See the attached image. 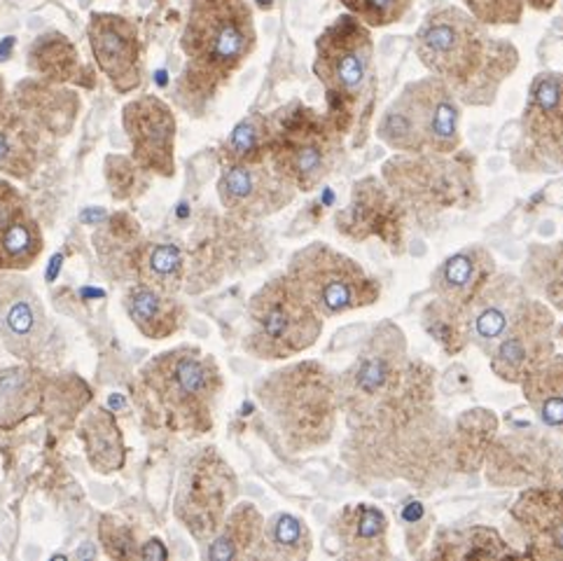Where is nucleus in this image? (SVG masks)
<instances>
[{
  "label": "nucleus",
  "instance_id": "f257e3e1",
  "mask_svg": "<svg viewBox=\"0 0 563 561\" xmlns=\"http://www.w3.org/2000/svg\"><path fill=\"white\" fill-rule=\"evenodd\" d=\"M336 400L349 430H396L435 411V370L411 359L405 332L384 321L336 377Z\"/></svg>",
  "mask_w": 563,
  "mask_h": 561
},
{
  "label": "nucleus",
  "instance_id": "f03ea898",
  "mask_svg": "<svg viewBox=\"0 0 563 561\" xmlns=\"http://www.w3.org/2000/svg\"><path fill=\"white\" fill-rule=\"evenodd\" d=\"M423 68L456 94L463 106H494L503 82L519 68V50L494 37L465 8L430 10L417 31Z\"/></svg>",
  "mask_w": 563,
  "mask_h": 561
},
{
  "label": "nucleus",
  "instance_id": "7ed1b4c3",
  "mask_svg": "<svg viewBox=\"0 0 563 561\" xmlns=\"http://www.w3.org/2000/svg\"><path fill=\"white\" fill-rule=\"evenodd\" d=\"M222 372L199 346H178L147 361L136 382L143 417L172 433L203 436L213 428Z\"/></svg>",
  "mask_w": 563,
  "mask_h": 561
},
{
  "label": "nucleus",
  "instance_id": "20e7f679",
  "mask_svg": "<svg viewBox=\"0 0 563 561\" xmlns=\"http://www.w3.org/2000/svg\"><path fill=\"white\" fill-rule=\"evenodd\" d=\"M313 75L325 89L328 118L344 136L355 134L353 145L361 147L377 103L372 29L351 12L336 16L316 37Z\"/></svg>",
  "mask_w": 563,
  "mask_h": 561
},
{
  "label": "nucleus",
  "instance_id": "39448f33",
  "mask_svg": "<svg viewBox=\"0 0 563 561\" xmlns=\"http://www.w3.org/2000/svg\"><path fill=\"white\" fill-rule=\"evenodd\" d=\"M257 31L246 0H192L183 31L180 97L209 101L255 52Z\"/></svg>",
  "mask_w": 563,
  "mask_h": 561
},
{
  "label": "nucleus",
  "instance_id": "423d86ee",
  "mask_svg": "<svg viewBox=\"0 0 563 561\" xmlns=\"http://www.w3.org/2000/svg\"><path fill=\"white\" fill-rule=\"evenodd\" d=\"M280 442L295 454L332 440L340 415L336 377L318 361H302L272 372L255 388Z\"/></svg>",
  "mask_w": 563,
  "mask_h": 561
},
{
  "label": "nucleus",
  "instance_id": "0eeeda50",
  "mask_svg": "<svg viewBox=\"0 0 563 561\" xmlns=\"http://www.w3.org/2000/svg\"><path fill=\"white\" fill-rule=\"evenodd\" d=\"M452 430L438 411L415 424L365 433L351 430L342 447V459L353 473L374 480H407L417 486L442 482V473L452 463Z\"/></svg>",
  "mask_w": 563,
  "mask_h": 561
},
{
  "label": "nucleus",
  "instance_id": "6e6552de",
  "mask_svg": "<svg viewBox=\"0 0 563 561\" xmlns=\"http://www.w3.org/2000/svg\"><path fill=\"white\" fill-rule=\"evenodd\" d=\"M463 103L435 75L411 80L384 110L377 134L400 155L459 153Z\"/></svg>",
  "mask_w": 563,
  "mask_h": 561
},
{
  "label": "nucleus",
  "instance_id": "1a4fd4ad",
  "mask_svg": "<svg viewBox=\"0 0 563 561\" xmlns=\"http://www.w3.org/2000/svg\"><path fill=\"white\" fill-rule=\"evenodd\" d=\"M382 180L407 218L428 224L446 211L471 209L479 199L471 155H396L382 166Z\"/></svg>",
  "mask_w": 563,
  "mask_h": 561
},
{
  "label": "nucleus",
  "instance_id": "9d476101",
  "mask_svg": "<svg viewBox=\"0 0 563 561\" xmlns=\"http://www.w3.org/2000/svg\"><path fill=\"white\" fill-rule=\"evenodd\" d=\"M269 162L295 190L311 193L344 153V134L328 118L302 101H292L269 116Z\"/></svg>",
  "mask_w": 563,
  "mask_h": 561
},
{
  "label": "nucleus",
  "instance_id": "9b49d317",
  "mask_svg": "<svg viewBox=\"0 0 563 561\" xmlns=\"http://www.w3.org/2000/svg\"><path fill=\"white\" fill-rule=\"evenodd\" d=\"M323 332V316L286 274L269 278L249 305V353L262 361H288L309 351Z\"/></svg>",
  "mask_w": 563,
  "mask_h": 561
},
{
  "label": "nucleus",
  "instance_id": "f8f14e48",
  "mask_svg": "<svg viewBox=\"0 0 563 561\" xmlns=\"http://www.w3.org/2000/svg\"><path fill=\"white\" fill-rule=\"evenodd\" d=\"M496 274L494 255L471 246L449 255L433 272V299L423 307V328L446 355L471 344V314L479 290Z\"/></svg>",
  "mask_w": 563,
  "mask_h": 561
},
{
  "label": "nucleus",
  "instance_id": "ddd939ff",
  "mask_svg": "<svg viewBox=\"0 0 563 561\" xmlns=\"http://www.w3.org/2000/svg\"><path fill=\"white\" fill-rule=\"evenodd\" d=\"M288 276L323 318L372 307L382 297L377 278L323 241L297 251L288 265Z\"/></svg>",
  "mask_w": 563,
  "mask_h": 561
},
{
  "label": "nucleus",
  "instance_id": "4468645a",
  "mask_svg": "<svg viewBox=\"0 0 563 561\" xmlns=\"http://www.w3.org/2000/svg\"><path fill=\"white\" fill-rule=\"evenodd\" d=\"M239 494V480L230 463L213 447H206L180 477L176 517L199 542H209L230 515Z\"/></svg>",
  "mask_w": 563,
  "mask_h": 561
},
{
  "label": "nucleus",
  "instance_id": "2eb2a0df",
  "mask_svg": "<svg viewBox=\"0 0 563 561\" xmlns=\"http://www.w3.org/2000/svg\"><path fill=\"white\" fill-rule=\"evenodd\" d=\"M515 164L521 172L563 168V73L542 70L529 85Z\"/></svg>",
  "mask_w": 563,
  "mask_h": 561
},
{
  "label": "nucleus",
  "instance_id": "dca6fc26",
  "mask_svg": "<svg viewBox=\"0 0 563 561\" xmlns=\"http://www.w3.org/2000/svg\"><path fill=\"white\" fill-rule=\"evenodd\" d=\"M554 328L552 307L529 297L492 351V372L505 384H521L554 353Z\"/></svg>",
  "mask_w": 563,
  "mask_h": 561
},
{
  "label": "nucleus",
  "instance_id": "f3484780",
  "mask_svg": "<svg viewBox=\"0 0 563 561\" xmlns=\"http://www.w3.org/2000/svg\"><path fill=\"white\" fill-rule=\"evenodd\" d=\"M407 222L409 218L405 209L377 176L355 183L349 206L334 218L336 230L346 239H379L393 255L405 253Z\"/></svg>",
  "mask_w": 563,
  "mask_h": 561
},
{
  "label": "nucleus",
  "instance_id": "a211bd4d",
  "mask_svg": "<svg viewBox=\"0 0 563 561\" xmlns=\"http://www.w3.org/2000/svg\"><path fill=\"white\" fill-rule=\"evenodd\" d=\"M295 193V187L272 166L269 157L249 164H224L218 180L220 204L236 220H257L286 209Z\"/></svg>",
  "mask_w": 563,
  "mask_h": 561
},
{
  "label": "nucleus",
  "instance_id": "6ab92c4d",
  "mask_svg": "<svg viewBox=\"0 0 563 561\" xmlns=\"http://www.w3.org/2000/svg\"><path fill=\"white\" fill-rule=\"evenodd\" d=\"M122 124L131 141L134 162L157 176L176 174V118L157 97H143L124 106Z\"/></svg>",
  "mask_w": 563,
  "mask_h": 561
},
{
  "label": "nucleus",
  "instance_id": "aec40b11",
  "mask_svg": "<svg viewBox=\"0 0 563 561\" xmlns=\"http://www.w3.org/2000/svg\"><path fill=\"white\" fill-rule=\"evenodd\" d=\"M87 35L93 62L115 91L129 94L139 89L143 68L136 24L122 14L91 12Z\"/></svg>",
  "mask_w": 563,
  "mask_h": 561
},
{
  "label": "nucleus",
  "instance_id": "412c9836",
  "mask_svg": "<svg viewBox=\"0 0 563 561\" xmlns=\"http://www.w3.org/2000/svg\"><path fill=\"white\" fill-rule=\"evenodd\" d=\"M519 534L527 540L523 557L563 561V484H531L510 508Z\"/></svg>",
  "mask_w": 563,
  "mask_h": 561
},
{
  "label": "nucleus",
  "instance_id": "4be33fe9",
  "mask_svg": "<svg viewBox=\"0 0 563 561\" xmlns=\"http://www.w3.org/2000/svg\"><path fill=\"white\" fill-rule=\"evenodd\" d=\"M531 295L523 280L510 274H494L479 290L471 314V342L492 355L505 330L510 328L521 305Z\"/></svg>",
  "mask_w": 563,
  "mask_h": 561
},
{
  "label": "nucleus",
  "instance_id": "5701e85b",
  "mask_svg": "<svg viewBox=\"0 0 563 561\" xmlns=\"http://www.w3.org/2000/svg\"><path fill=\"white\" fill-rule=\"evenodd\" d=\"M43 253V234L29 201L8 180H0V270H26Z\"/></svg>",
  "mask_w": 563,
  "mask_h": 561
},
{
  "label": "nucleus",
  "instance_id": "b1692460",
  "mask_svg": "<svg viewBox=\"0 0 563 561\" xmlns=\"http://www.w3.org/2000/svg\"><path fill=\"white\" fill-rule=\"evenodd\" d=\"M552 444H533L531 438H503L492 444L484 465H489V482L496 486L545 484L552 475Z\"/></svg>",
  "mask_w": 563,
  "mask_h": 561
},
{
  "label": "nucleus",
  "instance_id": "393cba45",
  "mask_svg": "<svg viewBox=\"0 0 563 561\" xmlns=\"http://www.w3.org/2000/svg\"><path fill=\"white\" fill-rule=\"evenodd\" d=\"M388 517L374 503H349L332 517V534L346 559H393Z\"/></svg>",
  "mask_w": 563,
  "mask_h": 561
},
{
  "label": "nucleus",
  "instance_id": "a878e982",
  "mask_svg": "<svg viewBox=\"0 0 563 561\" xmlns=\"http://www.w3.org/2000/svg\"><path fill=\"white\" fill-rule=\"evenodd\" d=\"M37 162V134L33 118L19 106L0 78V174L29 178Z\"/></svg>",
  "mask_w": 563,
  "mask_h": 561
},
{
  "label": "nucleus",
  "instance_id": "bb28decb",
  "mask_svg": "<svg viewBox=\"0 0 563 561\" xmlns=\"http://www.w3.org/2000/svg\"><path fill=\"white\" fill-rule=\"evenodd\" d=\"M206 557L211 561L230 559H267L265 552V517L253 503L232 505L218 534L209 540Z\"/></svg>",
  "mask_w": 563,
  "mask_h": 561
},
{
  "label": "nucleus",
  "instance_id": "cd10ccee",
  "mask_svg": "<svg viewBox=\"0 0 563 561\" xmlns=\"http://www.w3.org/2000/svg\"><path fill=\"white\" fill-rule=\"evenodd\" d=\"M498 436V417L492 409L475 407L465 409L463 415L456 419L452 430V463L454 471L475 475L484 465L486 457H489V449L496 442Z\"/></svg>",
  "mask_w": 563,
  "mask_h": 561
},
{
  "label": "nucleus",
  "instance_id": "c85d7f7f",
  "mask_svg": "<svg viewBox=\"0 0 563 561\" xmlns=\"http://www.w3.org/2000/svg\"><path fill=\"white\" fill-rule=\"evenodd\" d=\"M430 559L459 561V559H510L523 557L512 546H508L496 529L492 527H463V529H442L433 538V548L428 552Z\"/></svg>",
  "mask_w": 563,
  "mask_h": 561
},
{
  "label": "nucleus",
  "instance_id": "c756f323",
  "mask_svg": "<svg viewBox=\"0 0 563 561\" xmlns=\"http://www.w3.org/2000/svg\"><path fill=\"white\" fill-rule=\"evenodd\" d=\"M126 311L150 340H164L178 332L185 316L176 299L147 284H136L126 290Z\"/></svg>",
  "mask_w": 563,
  "mask_h": 561
},
{
  "label": "nucleus",
  "instance_id": "7c9ffc66",
  "mask_svg": "<svg viewBox=\"0 0 563 561\" xmlns=\"http://www.w3.org/2000/svg\"><path fill=\"white\" fill-rule=\"evenodd\" d=\"M519 386L540 424L563 436V355L552 353Z\"/></svg>",
  "mask_w": 563,
  "mask_h": 561
},
{
  "label": "nucleus",
  "instance_id": "2f4dec72",
  "mask_svg": "<svg viewBox=\"0 0 563 561\" xmlns=\"http://www.w3.org/2000/svg\"><path fill=\"white\" fill-rule=\"evenodd\" d=\"M80 438L87 449V459L93 471L99 473H118L126 461V447L122 440V430L110 415V409L97 407L91 409L82 428Z\"/></svg>",
  "mask_w": 563,
  "mask_h": 561
},
{
  "label": "nucleus",
  "instance_id": "473e14b6",
  "mask_svg": "<svg viewBox=\"0 0 563 561\" xmlns=\"http://www.w3.org/2000/svg\"><path fill=\"white\" fill-rule=\"evenodd\" d=\"M43 403L37 374L24 367L0 372V428H14L35 415Z\"/></svg>",
  "mask_w": 563,
  "mask_h": 561
},
{
  "label": "nucleus",
  "instance_id": "72a5a7b5",
  "mask_svg": "<svg viewBox=\"0 0 563 561\" xmlns=\"http://www.w3.org/2000/svg\"><path fill=\"white\" fill-rule=\"evenodd\" d=\"M523 284L554 311H563V241L538 243L529 251Z\"/></svg>",
  "mask_w": 563,
  "mask_h": 561
},
{
  "label": "nucleus",
  "instance_id": "f704fd0d",
  "mask_svg": "<svg viewBox=\"0 0 563 561\" xmlns=\"http://www.w3.org/2000/svg\"><path fill=\"white\" fill-rule=\"evenodd\" d=\"M31 68L43 75L47 82H82L91 87L87 80V70L80 64V56L75 47L59 33H47L37 37L31 47Z\"/></svg>",
  "mask_w": 563,
  "mask_h": 561
},
{
  "label": "nucleus",
  "instance_id": "c9c22d12",
  "mask_svg": "<svg viewBox=\"0 0 563 561\" xmlns=\"http://www.w3.org/2000/svg\"><path fill=\"white\" fill-rule=\"evenodd\" d=\"M185 255L176 243L145 241L136 257V278L141 284L153 286L166 295L176 293L183 286Z\"/></svg>",
  "mask_w": 563,
  "mask_h": 561
},
{
  "label": "nucleus",
  "instance_id": "e433bc0d",
  "mask_svg": "<svg viewBox=\"0 0 563 561\" xmlns=\"http://www.w3.org/2000/svg\"><path fill=\"white\" fill-rule=\"evenodd\" d=\"M43 323L45 316L35 293L26 290L24 286H14V293H3V326L8 334L16 340L14 351L22 353L24 359H31L33 355V340L41 334Z\"/></svg>",
  "mask_w": 563,
  "mask_h": 561
},
{
  "label": "nucleus",
  "instance_id": "4c0bfd02",
  "mask_svg": "<svg viewBox=\"0 0 563 561\" xmlns=\"http://www.w3.org/2000/svg\"><path fill=\"white\" fill-rule=\"evenodd\" d=\"M269 136L272 124L267 116H253L243 118L234 129L230 139L220 147V162L224 164H249L262 162L269 157Z\"/></svg>",
  "mask_w": 563,
  "mask_h": 561
},
{
  "label": "nucleus",
  "instance_id": "58836bf2",
  "mask_svg": "<svg viewBox=\"0 0 563 561\" xmlns=\"http://www.w3.org/2000/svg\"><path fill=\"white\" fill-rule=\"evenodd\" d=\"M313 540L302 517L290 513H276L265 521V552L274 559L302 561L311 554Z\"/></svg>",
  "mask_w": 563,
  "mask_h": 561
},
{
  "label": "nucleus",
  "instance_id": "ea45409f",
  "mask_svg": "<svg viewBox=\"0 0 563 561\" xmlns=\"http://www.w3.org/2000/svg\"><path fill=\"white\" fill-rule=\"evenodd\" d=\"M340 3L346 12L358 16L365 26L388 29L402 22L415 0H340Z\"/></svg>",
  "mask_w": 563,
  "mask_h": 561
},
{
  "label": "nucleus",
  "instance_id": "a19ab883",
  "mask_svg": "<svg viewBox=\"0 0 563 561\" xmlns=\"http://www.w3.org/2000/svg\"><path fill=\"white\" fill-rule=\"evenodd\" d=\"M465 10L471 12L484 26H517L527 12V0H463Z\"/></svg>",
  "mask_w": 563,
  "mask_h": 561
},
{
  "label": "nucleus",
  "instance_id": "79ce46f5",
  "mask_svg": "<svg viewBox=\"0 0 563 561\" xmlns=\"http://www.w3.org/2000/svg\"><path fill=\"white\" fill-rule=\"evenodd\" d=\"M101 540L103 550L112 559H136L141 557V550L136 548L139 542L134 540V534L126 529V524L115 521L112 517L101 519Z\"/></svg>",
  "mask_w": 563,
  "mask_h": 561
},
{
  "label": "nucleus",
  "instance_id": "37998d69",
  "mask_svg": "<svg viewBox=\"0 0 563 561\" xmlns=\"http://www.w3.org/2000/svg\"><path fill=\"white\" fill-rule=\"evenodd\" d=\"M400 519H402V527H405V538H407L409 552L419 557V550H421V546H426V538H428V531H430V517L423 508V503L417 501V498H407L402 503Z\"/></svg>",
  "mask_w": 563,
  "mask_h": 561
},
{
  "label": "nucleus",
  "instance_id": "c03bdc74",
  "mask_svg": "<svg viewBox=\"0 0 563 561\" xmlns=\"http://www.w3.org/2000/svg\"><path fill=\"white\" fill-rule=\"evenodd\" d=\"M108 180L112 185V195L118 199L129 197V187L134 185V172L124 157H110L108 160Z\"/></svg>",
  "mask_w": 563,
  "mask_h": 561
},
{
  "label": "nucleus",
  "instance_id": "a18cd8bd",
  "mask_svg": "<svg viewBox=\"0 0 563 561\" xmlns=\"http://www.w3.org/2000/svg\"><path fill=\"white\" fill-rule=\"evenodd\" d=\"M168 557L164 542L159 538L147 540L145 546L141 548V559H150V561H164Z\"/></svg>",
  "mask_w": 563,
  "mask_h": 561
},
{
  "label": "nucleus",
  "instance_id": "49530a36",
  "mask_svg": "<svg viewBox=\"0 0 563 561\" xmlns=\"http://www.w3.org/2000/svg\"><path fill=\"white\" fill-rule=\"evenodd\" d=\"M108 218V211H103V209H87V211H82V216H80V220L82 222H89V224H99V222H103Z\"/></svg>",
  "mask_w": 563,
  "mask_h": 561
},
{
  "label": "nucleus",
  "instance_id": "de8ad7c7",
  "mask_svg": "<svg viewBox=\"0 0 563 561\" xmlns=\"http://www.w3.org/2000/svg\"><path fill=\"white\" fill-rule=\"evenodd\" d=\"M559 0H527V8L536 12H552Z\"/></svg>",
  "mask_w": 563,
  "mask_h": 561
},
{
  "label": "nucleus",
  "instance_id": "09e8293b",
  "mask_svg": "<svg viewBox=\"0 0 563 561\" xmlns=\"http://www.w3.org/2000/svg\"><path fill=\"white\" fill-rule=\"evenodd\" d=\"M62 262H64V255L59 253V255H54L52 257V262H49V267H47V274H45V278L49 280V284H52V280L56 278V276H59V270H62Z\"/></svg>",
  "mask_w": 563,
  "mask_h": 561
},
{
  "label": "nucleus",
  "instance_id": "8fccbe9b",
  "mask_svg": "<svg viewBox=\"0 0 563 561\" xmlns=\"http://www.w3.org/2000/svg\"><path fill=\"white\" fill-rule=\"evenodd\" d=\"M14 43H16V41H14L12 35H8L5 41L0 43V62H5V59H8V56H10V50L14 47Z\"/></svg>",
  "mask_w": 563,
  "mask_h": 561
},
{
  "label": "nucleus",
  "instance_id": "3c124183",
  "mask_svg": "<svg viewBox=\"0 0 563 561\" xmlns=\"http://www.w3.org/2000/svg\"><path fill=\"white\" fill-rule=\"evenodd\" d=\"M87 554H89V557H93V550H91V548H87V546H85V548H82V550H80V552H78V557H87Z\"/></svg>",
  "mask_w": 563,
  "mask_h": 561
}]
</instances>
